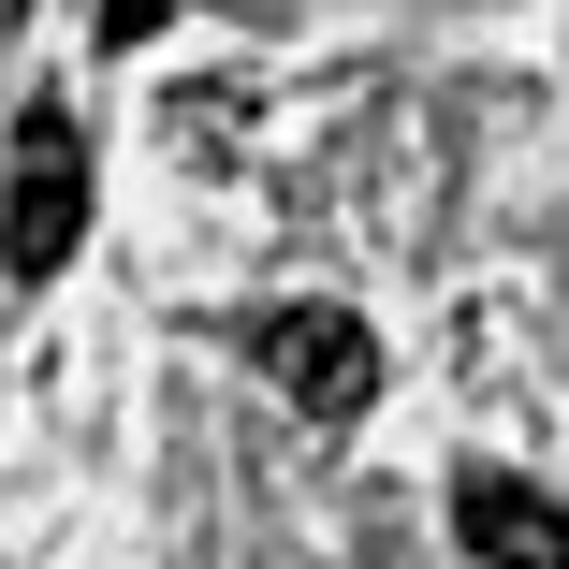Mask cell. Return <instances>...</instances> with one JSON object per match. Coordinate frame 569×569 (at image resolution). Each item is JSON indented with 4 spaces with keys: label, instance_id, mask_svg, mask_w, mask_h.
<instances>
[{
    "label": "cell",
    "instance_id": "6da1fadb",
    "mask_svg": "<svg viewBox=\"0 0 569 569\" xmlns=\"http://www.w3.org/2000/svg\"><path fill=\"white\" fill-rule=\"evenodd\" d=\"M88 234V132H73V102H30L16 118V161H0V263L16 278H59Z\"/></svg>",
    "mask_w": 569,
    "mask_h": 569
},
{
    "label": "cell",
    "instance_id": "7a4b0ae2",
    "mask_svg": "<svg viewBox=\"0 0 569 569\" xmlns=\"http://www.w3.org/2000/svg\"><path fill=\"white\" fill-rule=\"evenodd\" d=\"M249 366H263L307 423H366L380 336H366V307H263V321H249Z\"/></svg>",
    "mask_w": 569,
    "mask_h": 569
},
{
    "label": "cell",
    "instance_id": "3957f363",
    "mask_svg": "<svg viewBox=\"0 0 569 569\" xmlns=\"http://www.w3.org/2000/svg\"><path fill=\"white\" fill-rule=\"evenodd\" d=\"M452 540H468L482 569H569V497H540L511 468H468L452 482Z\"/></svg>",
    "mask_w": 569,
    "mask_h": 569
},
{
    "label": "cell",
    "instance_id": "277c9868",
    "mask_svg": "<svg viewBox=\"0 0 569 569\" xmlns=\"http://www.w3.org/2000/svg\"><path fill=\"white\" fill-rule=\"evenodd\" d=\"M176 16H190V0H102V44H118V59H132V44H161Z\"/></svg>",
    "mask_w": 569,
    "mask_h": 569
}]
</instances>
